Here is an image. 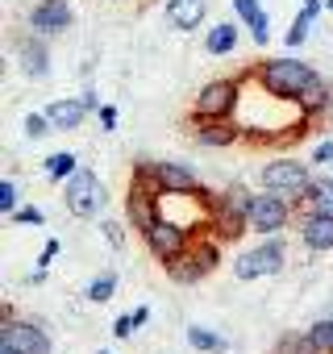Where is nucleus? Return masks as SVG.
Segmentation results:
<instances>
[{
    "instance_id": "nucleus-1",
    "label": "nucleus",
    "mask_w": 333,
    "mask_h": 354,
    "mask_svg": "<svg viewBox=\"0 0 333 354\" xmlns=\"http://www.w3.org/2000/svg\"><path fill=\"white\" fill-rule=\"evenodd\" d=\"M312 67L304 63V59H292V55H283V59H267V63H254L250 67V80L258 84V88H267L271 96H283V100H300L304 96V88L312 84Z\"/></svg>"
},
{
    "instance_id": "nucleus-2",
    "label": "nucleus",
    "mask_w": 333,
    "mask_h": 354,
    "mask_svg": "<svg viewBox=\"0 0 333 354\" xmlns=\"http://www.w3.org/2000/svg\"><path fill=\"white\" fill-rule=\"evenodd\" d=\"M250 201H254V192L246 184H229V188L213 192L209 234L221 242H238L242 234H250Z\"/></svg>"
},
{
    "instance_id": "nucleus-3",
    "label": "nucleus",
    "mask_w": 333,
    "mask_h": 354,
    "mask_svg": "<svg viewBox=\"0 0 333 354\" xmlns=\"http://www.w3.org/2000/svg\"><path fill=\"white\" fill-rule=\"evenodd\" d=\"M242 88H246V75L242 80H209L192 100V121H234L242 109Z\"/></svg>"
},
{
    "instance_id": "nucleus-4",
    "label": "nucleus",
    "mask_w": 333,
    "mask_h": 354,
    "mask_svg": "<svg viewBox=\"0 0 333 354\" xmlns=\"http://www.w3.org/2000/svg\"><path fill=\"white\" fill-rule=\"evenodd\" d=\"M63 205H67V213L79 217V221L100 217L104 205H108V192H104V184H100V175L88 171V167H79L71 180L63 184Z\"/></svg>"
},
{
    "instance_id": "nucleus-5",
    "label": "nucleus",
    "mask_w": 333,
    "mask_h": 354,
    "mask_svg": "<svg viewBox=\"0 0 333 354\" xmlns=\"http://www.w3.org/2000/svg\"><path fill=\"white\" fill-rule=\"evenodd\" d=\"M283 267H287V246L279 242V234H271V238H263L258 246H250V250H242V254L234 259V279L250 283V279L279 275Z\"/></svg>"
},
{
    "instance_id": "nucleus-6",
    "label": "nucleus",
    "mask_w": 333,
    "mask_h": 354,
    "mask_svg": "<svg viewBox=\"0 0 333 354\" xmlns=\"http://www.w3.org/2000/svg\"><path fill=\"white\" fill-rule=\"evenodd\" d=\"M292 217H296V201H292V196L271 192V188L254 192V201H250V234L271 238V234L287 230V225H292Z\"/></svg>"
},
{
    "instance_id": "nucleus-7",
    "label": "nucleus",
    "mask_w": 333,
    "mask_h": 354,
    "mask_svg": "<svg viewBox=\"0 0 333 354\" xmlns=\"http://www.w3.org/2000/svg\"><path fill=\"white\" fill-rule=\"evenodd\" d=\"M258 184L271 188V192H283V196H292V201L300 205L304 188L312 184V158H308V162H300V158H275V162H263V167H258Z\"/></svg>"
},
{
    "instance_id": "nucleus-8",
    "label": "nucleus",
    "mask_w": 333,
    "mask_h": 354,
    "mask_svg": "<svg viewBox=\"0 0 333 354\" xmlns=\"http://www.w3.org/2000/svg\"><path fill=\"white\" fill-rule=\"evenodd\" d=\"M192 238H196L192 230H184V225H175V221L158 217V221H154V230H150L142 242H146V250H150V254H154V259L166 267V263H175V259H180V254L192 246Z\"/></svg>"
},
{
    "instance_id": "nucleus-9",
    "label": "nucleus",
    "mask_w": 333,
    "mask_h": 354,
    "mask_svg": "<svg viewBox=\"0 0 333 354\" xmlns=\"http://www.w3.org/2000/svg\"><path fill=\"white\" fill-rule=\"evenodd\" d=\"M75 26V9L71 0H38V5L30 9V30L42 34V38H59Z\"/></svg>"
},
{
    "instance_id": "nucleus-10",
    "label": "nucleus",
    "mask_w": 333,
    "mask_h": 354,
    "mask_svg": "<svg viewBox=\"0 0 333 354\" xmlns=\"http://www.w3.org/2000/svg\"><path fill=\"white\" fill-rule=\"evenodd\" d=\"M0 342L17 346L21 354H50V337H46L42 321H17V317L0 321Z\"/></svg>"
},
{
    "instance_id": "nucleus-11",
    "label": "nucleus",
    "mask_w": 333,
    "mask_h": 354,
    "mask_svg": "<svg viewBox=\"0 0 333 354\" xmlns=\"http://www.w3.org/2000/svg\"><path fill=\"white\" fill-rule=\"evenodd\" d=\"M13 50H17V63H21V75L26 80H46L50 75V50H46V38L42 34H21L17 42H13Z\"/></svg>"
},
{
    "instance_id": "nucleus-12",
    "label": "nucleus",
    "mask_w": 333,
    "mask_h": 354,
    "mask_svg": "<svg viewBox=\"0 0 333 354\" xmlns=\"http://www.w3.org/2000/svg\"><path fill=\"white\" fill-rule=\"evenodd\" d=\"M296 234H300V242H304L312 254L333 250V217H329V213H308V209H300V213H296Z\"/></svg>"
},
{
    "instance_id": "nucleus-13",
    "label": "nucleus",
    "mask_w": 333,
    "mask_h": 354,
    "mask_svg": "<svg viewBox=\"0 0 333 354\" xmlns=\"http://www.w3.org/2000/svg\"><path fill=\"white\" fill-rule=\"evenodd\" d=\"M125 221H129V230H133L137 238H146V234L154 230V221H158V196L146 192V188H133V184H129V196H125Z\"/></svg>"
},
{
    "instance_id": "nucleus-14",
    "label": "nucleus",
    "mask_w": 333,
    "mask_h": 354,
    "mask_svg": "<svg viewBox=\"0 0 333 354\" xmlns=\"http://www.w3.org/2000/svg\"><path fill=\"white\" fill-rule=\"evenodd\" d=\"M242 138H246L242 121H196L192 125V142L204 150H225V146H238Z\"/></svg>"
},
{
    "instance_id": "nucleus-15",
    "label": "nucleus",
    "mask_w": 333,
    "mask_h": 354,
    "mask_svg": "<svg viewBox=\"0 0 333 354\" xmlns=\"http://www.w3.org/2000/svg\"><path fill=\"white\" fill-rule=\"evenodd\" d=\"M154 180H158V196L162 192H196V188H204L200 184V175L188 167V162H154Z\"/></svg>"
},
{
    "instance_id": "nucleus-16",
    "label": "nucleus",
    "mask_w": 333,
    "mask_h": 354,
    "mask_svg": "<svg viewBox=\"0 0 333 354\" xmlns=\"http://www.w3.org/2000/svg\"><path fill=\"white\" fill-rule=\"evenodd\" d=\"M88 113H92V109L84 104V96H59V100L46 104V117H50L55 133H71V129H79Z\"/></svg>"
},
{
    "instance_id": "nucleus-17",
    "label": "nucleus",
    "mask_w": 333,
    "mask_h": 354,
    "mask_svg": "<svg viewBox=\"0 0 333 354\" xmlns=\"http://www.w3.org/2000/svg\"><path fill=\"white\" fill-rule=\"evenodd\" d=\"M300 104V113L316 125L321 117H329V109H333V88H329V80L325 75H312V84L304 88V96L296 100Z\"/></svg>"
},
{
    "instance_id": "nucleus-18",
    "label": "nucleus",
    "mask_w": 333,
    "mask_h": 354,
    "mask_svg": "<svg viewBox=\"0 0 333 354\" xmlns=\"http://www.w3.org/2000/svg\"><path fill=\"white\" fill-rule=\"evenodd\" d=\"M162 13H166V21H171L175 30L192 34V30H200V26H204V13H209V5H204V0H166V5H162Z\"/></svg>"
},
{
    "instance_id": "nucleus-19",
    "label": "nucleus",
    "mask_w": 333,
    "mask_h": 354,
    "mask_svg": "<svg viewBox=\"0 0 333 354\" xmlns=\"http://www.w3.org/2000/svg\"><path fill=\"white\" fill-rule=\"evenodd\" d=\"M238 17L234 21H217L213 30H204V50L213 55V59H221V55H234L238 50Z\"/></svg>"
},
{
    "instance_id": "nucleus-20",
    "label": "nucleus",
    "mask_w": 333,
    "mask_h": 354,
    "mask_svg": "<svg viewBox=\"0 0 333 354\" xmlns=\"http://www.w3.org/2000/svg\"><path fill=\"white\" fill-rule=\"evenodd\" d=\"M300 209L308 213H329L333 217V175H325V180H312L300 196Z\"/></svg>"
},
{
    "instance_id": "nucleus-21",
    "label": "nucleus",
    "mask_w": 333,
    "mask_h": 354,
    "mask_svg": "<svg viewBox=\"0 0 333 354\" xmlns=\"http://www.w3.org/2000/svg\"><path fill=\"white\" fill-rule=\"evenodd\" d=\"M188 346L200 350V354H229V337L217 333V329H204V325H188Z\"/></svg>"
},
{
    "instance_id": "nucleus-22",
    "label": "nucleus",
    "mask_w": 333,
    "mask_h": 354,
    "mask_svg": "<svg viewBox=\"0 0 333 354\" xmlns=\"http://www.w3.org/2000/svg\"><path fill=\"white\" fill-rule=\"evenodd\" d=\"M42 171H46V180H50V184H67L71 175L79 171V158H75L71 150H55V154L42 162Z\"/></svg>"
},
{
    "instance_id": "nucleus-23",
    "label": "nucleus",
    "mask_w": 333,
    "mask_h": 354,
    "mask_svg": "<svg viewBox=\"0 0 333 354\" xmlns=\"http://www.w3.org/2000/svg\"><path fill=\"white\" fill-rule=\"evenodd\" d=\"M275 354H321V350H316V342H312L308 329H287L275 342Z\"/></svg>"
},
{
    "instance_id": "nucleus-24",
    "label": "nucleus",
    "mask_w": 333,
    "mask_h": 354,
    "mask_svg": "<svg viewBox=\"0 0 333 354\" xmlns=\"http://www.w3.org/2000/svg\"><path fill=\"white\" fill-rule=\"evenodd\" d=\"M113 292H117V275H113V271H100V275L84 288V300H88V304H108Z\"/></svg>"
},
{
    "instance_id": "nucleus-25",
    "label": "nucleus",
    "mask_w": 333,
    "mask_h": 354,
    "mask_svg": "<svg viewBox=\"0 0 333 354\" xmlns=\"http://www.w3.org/2000/svg\"><path fill=\"white\" fill-rule=\"evenodd\" d=\"M166 275H171L175 283H200V279H204V271L196 267V259H192L188 250H184L175 263H166Z\"/></svg>"
},
{
    "instance_id": "nucleus-26",
    "label": "nucleus",
    "mask_w": 333,
    "mask_h": 354,
    "mask_svg": "<svg viewBox=\"0 0 333 354\" xmlns=\"http://www.w3.org/2000/svg\"><path fill=\"white\" fill-rule=\"evenodd\" d=\"M312 21H316V17H308V13H304V9H300V13H296V21H292V30H287V38H283V42H287V46H292V50H296V46H304V42H308V34H312Z\"/></svg>"
},
{
    "instance_id": "nucleus-27",
    "label": "nucleus",
    "mask_w": 333,
    "mask_h": 354,
    "mask_svg": "<svg viewBox=\"0 0 333 354\" xmlns=\"http://www.w3.org/2000/svg\"><path fill=\"white\" fill-rule=\"evenodd\" d=\"M308 333H312V342H316V350H321V354H333V317L312 321V325H308Z\"/></svg>"
},
{
    "instance_id": "nucleus-28",
    "label": "nucleus",
    "mask_w": 333,
    "mask_h": 354,
    "mask_svg": "<svg viewBox=\"0 0 333 354\" xmlns=\"http://www.w3.org/2000/svg\"><path fill=\"white\" fill-rule=\"evenodd\" d=\"M46 133H55L50 117H46V113H26V138L38 142V138H46Z\"/></svg>"
},
{
    "instance_id": "nucleus-29",
    "label": "nucleus",
    "mask_w": 333,
    "mask_h": 354,
    "mask_svg": "<svg viewBox=\"0 0 333 354\" xmlns=\"http://www.w3.org/2000/svg\"><path fill=\"white\" fill-rule=\"evenodd\" d=\"M21 196H17V184L13 180H0V213H5V217H13L21 205H17Z\"/></svg>"
},
{
    "instance_id": "nucleus-30",
    "label": "nucleus",
    "mask_w": 333,
    "mask_h": 354,
    "mask_svg": "<svg viewBox=\"0 0 333 354\" xmlns=\"http://www.w3.org/2000/svg\"><path fill=\"white\" fill-rule=\"evenodd\" d=\"M250 38H254V46H267L271 42V13L267 9H258V17L250 21Z\"/></svg>"
},
{
    "instance_id": "nucleus-31",
    "label": "nucleus",
    "mask_w": 333,
    "mask_h": 354,
    "mask_svg": "<svg viewBox=\"0 0 333 354\" xmlns=\"http://www.w3.org/2000/svg\"><path fill=\"white\" fill-rule=\"evenodd\" d=\"M9 221H13V225H46V213H42L38 205H21Z\"/></svg>"
},
{
    "instance_id": "nucleus-32",
    "label": "nucleus",
    "mask_w": 333,
    "mask_h": 354,
    "mask_svg": "<svg viewBox=\"0 0 333 354\" xmlns=\"http://www.w3.org/2000/svg\"><path fill=\"white\" fill-rule=\"evenodd\" d=\"M234 5V17L242 21V26H250L254 17H258V9H263V0H229Z\"/></svg>"
},
{
    "instance_id": "nucleus-33",
    "label": "nucleus",
    "mask_w": 333,
    "mask_h": 354,
    "mask_svg": "<svg viewBox=\"0 0 333 354\" xmlns=\"http://www.w3.org/2000/svg\"><path fill=\"white\" fill-rule=\"evenodd\" d=\"M100 230H104V242H108L113 250L125 246V225H121V221H100Z\"/></svg>"
},
{
    "instance_id": "nucleus-34",
    "label": "nucleus",
    "mask_w": 333,
    "mask_h": 354,
    "mask_svg": "<svg viewBox=\"0 0 333 354\" xmlns=\"http://www.w3.org/2000/svg\"><path fill=\"white\" fill-rule=\"evenodd\" d=\"M133 333H137L133 313H125V317H117V321H113V337H121V342H125V337H133Z\"/></svg>"
},
{
    "instance_id": "nucleus-35",
    "label": "nucleus",
    "mask_w": 333,
    "mask_h": 354,
    "mask_svg": "<svg viewBox=\"0 0 333 354\" xmlns=\"http://www.w3.org/2000/svg\"><path fill=\"white\" fill-rule=\"evenodd\" d=\"M312 167H333V138H329V142H316V150H312Z\"/></svg>"
},
{
    "instance_id": "nucleus-36",
    "label": "nucleus",
    "mask_w": 333,
    "mask_h": 354,
    "mask_svg": "<svg viewBox=\"0 0 333 354\" xmlns=\"http://www.w3.org/2000/svg\"><path fill=\"white\" fill-rule=\"evenodd\" d=\"M96 117H100V129H104V133H113V129H117V109H113V104H100V109H96Z\"/></svg>"
},
{
    "instance_id": "nucleus-37",
    "label": "nucleus",
    "mask_w": 333,
    "mask_h": 354,
    "mask_svg": "<svg viewBox=\"0 0 333 354\" xmlns=\"http://www.w3.org/2000/svg\"><path fill=\"white\" fill-rule=\"evenodd\" d=\"M59 250H63V242H59V238H50V242H46V246H42V254H38V267H42V271H46V267H50V263H55V254H59Z\"/></svg>"
},
{
    "instance_id": "nucleus-38",
    "label": "nucleus",
    "mask_w": 333,
    "mask_h": 354,
    "mask_svg": "<svg viewBox=\"0 0 333 354\" xmlns=\"http://www.w3.org/2000/svg\"><path fill=\"white\" fill-rule=\"evenodd\" d=\"M0 354H21L17 346H9V342H0Z\"/></svg>"
},
{
    "instance_id": "nucleus-39",
    "label": "nucleus",
    "mask_w": 333,
    "mask_h": 354,
    "mask_svg": "<svg viewBox=\"0 0 333 354\" xmlns=\"http://www.w3.org/2000/svg\"><path fill=\"white\" fill-rule=\"evenodd\" d=\"M325 9H329V13H333V0H325Z\"/></svg>"
},
{
    "instance_id": "nucleus-40",
    "label": "nucleus",
    "mask_w": 333,
    "mask_h": 354,
    "mask_svg": "<svg viewBox=\"0 0 333 354\" xmlns=\"http://www.w3.org/2000/svg\"><path fill=\"white\" fill-rule=\"evenodd\" d=\"M96 354H113V350H96Z\"/></svg>"
}]
</instances>
